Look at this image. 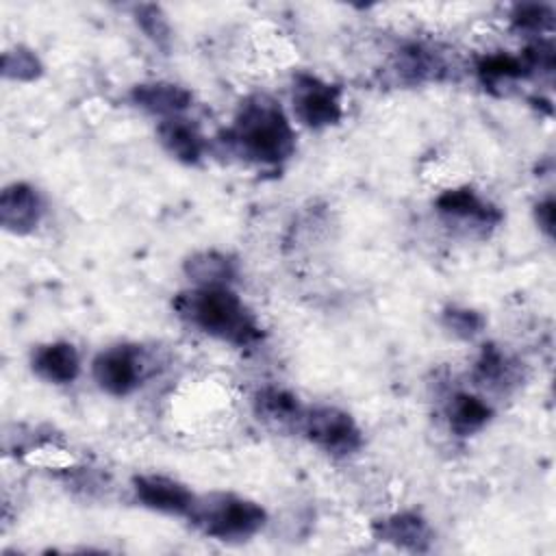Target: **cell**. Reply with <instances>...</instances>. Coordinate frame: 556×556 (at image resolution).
I'll list each match as a JSON object with an SVG mask.
<instances>
[{
  "mask_svg": "<svg viewBox=\"0 0 556 556\" xmlns=\"http://www.w3.org/2000/svg\"><path fill=\"white\" fill-rule=\"evenodd\" d=\"M536 208H539V211H536V217H539L541 228H543L545 232H552V226H554V204H552V200L539 204Z\"/></svg>",
  "mask_w": 556,
  "mask_h": 556,
  "instance_id": "21",
  "label": "cell"
},
{
  "mask_svg": "<svg viewBox=\"0 0 556 556\" xmlns=\"http://www.w3.org/2000/svg\"><path fill=\"white\" fill-rule=\"evenodd\" d=\"M437 204H439L441 213H445L450 217L489 222V215H491V206H486L471 189L445 191Z\"/></svg>",
  "mask_w": 556,
  "mask_h": 556,
  "instance_id": "15",
  "label": "cell"
},
{
  "mask_svg": "<svg viewBox=\"0 0 556 556\" xmlns=\"http://www.w3.org/2000/svg\"><path fill=\"white\" fill-rule=\"evenodd\" d=\"M4 74L11 78H35L39 74V61L28 50H13L4 54Z\"/></svg>",
  "mask_w": 556,
  "mask_h": 556,
  "instance_id": "19",
  "label": "cell"
},
{
  "mask_svg": "<svg viewBox=\"0 0 556 556\" xmlns=\"http://www.w3.org/2000/svg\"><path fill=\"white\" fill-rule=\"evenodd\" d=\"M478 74L484 85L493 87L519 78L523 74V63L510 54H493L478 65Z\"/></svg>",
  "mask_w": 556,
  "mask_h": 556,
  "instance_id": "16",
  "label": "cell"
},
{
  "mask_svg": "<svg viewBox=\"0 0 556 556\" xmlns=\"http://www.w3.org/2000/svg\"><path fill=\"white\" fill-rule=\"evenodd\" d=\"M135 495L137 500L159 513L169 515H189L195 495L180 482L167 478V476H137L135 478Z\"/></svg>",
  "mask_w": 556,
  "mask_h": 556,
  "instance_id": "7",
  "label": "cell"
},
{
  "mask_svg": "<svg viewBox=\"0 0 556 556\" xmlns=\"http://www.w3.org/2000/svg\"><path fill=\"white\" fill-rule=\"evenodd\" d=\"M447 417H450L452 430L460 437H467L478 432L489 421L491 408L486 406V402H482L476 395L458 393L452 397L447 406Z\"/></svg>",
  "mask_w": 556,
  "mask_h": 556,
  "instance_id": "12",
  "label": "cell"
},
{
  "mask_svg": "<svg viewBox=\"0 0 556 556\" xmlns=\"http://www.w3.org/2000/svg\"><path fill=\"white\" fill-rule=\"evenodd\" d=\"M132 102L150 113L174 117L189 106L191 93L172 83H148L132 89Z\"/></svg>",
  "mask_w": 556,
  "mask_h": 556,
  "instance_id": "11",
  "label": "cell"
},
{
  "mask_svg": "<svg viewBox=\"0 0 556 556\" xmlns=\"http://www.w3.org/2000/svg\"><path fill=\"white\" fill-rule=\"evenodd\" d=\"M293 111L311 128L337 124L341 117L339 89L308 74H300L293 87Z\"/></svg>",
  "mask_w": 556,
  "mask_h": 556,
  "instance_id": "5",
  "label": "cell"
},
{
  "mask_svg": "<svg viewBox=\"0 0 556 556\" xmlns=\"http://www.w3.org/2000/svg\"><path fill=\"white\" fill-rule=\"evenodd\" d=\"M232 139L256 163H280L295 148L291 124L282 109L267 96H252L241 104Z\"/></svg>",
  "mask_w": 556,
  "mask_h": 556,
  "instance_id": "2",
  "label": "cell"
},
{
  "mask_svg": "<svg viewBox=\"0 0 556 556\" xmlns=\"http://www.w3.org/2000/svg\"><path fill=\"white\" fill-rule=\"evenodd\" d=\"M159 139L163 148L182 163H195L204 150V139L200 130L189 119H182L178 115L165 117L159 124Z\"/></svg>",
  "mask_w": 556,
  "mask_h": 556,
  "instance_id": "10",
  "label": "cell"
},
{
  "mask_svg": "<svg viewBox=\"0 0 556 556\" xmlns=\"http://www.w3.org/2000/svg\"><path fill=\"white\" fill-rule=\"evenodd\" d=\"M187 274L198 282V287L226 285L232 276V265L226 256L215 252H202L187 261Z\"/></svg>",
  "mask_w": 556,
  "mask_h": 556,
  "instance_id": "14",
  "label": "cell"
},
{
  "mask_svg": "<svg viewBox=\"0 0 556 556\" xmlns=\"http://www.w3.org/2000/svg\"><path fill=\"white\" fill-rule=\"evenodd\" d=\"M176 311L191 326L232 345H250L261 339L254 315L226 285L198 287L180 293Z\"/></svg>",
  "mask_w": 556,
  "mask_h": 556,
  "instance_id": "1",
  "label": "cell"
},
{
  "mask_svg": "<svg viewBox=\"0 0 556 556\" xmlns=\"http://www.w3.org/2000/svg\"><path fill=\"white\" fill-rule=\"evenodd\" d=\"M191 521L215 539H248L265 523V510L250 500L230 493H211L195 497L189 515Z\"/></svg>",
  "mask_w": 556,
  "mask_h": 556,
  "instance_id": "3",
  "label": "cell"
},
{
  "mask_svg": "<svg viewBox=\"0 0 556 556\" xmlns=\"http://www.w3.org/2000/svg\"><path fill=\"white\" fill-rule=\"evenodd\" d=\"M517 24L521 28H541L545 22H549V13L545 7H539V4H526V7H519V13L515 15Z\"/></svg>",
  "mask_w": 556,
  "mask_h": 556,
  "instance_id": "20",
  "label": "cell"
},
{
  "mask_svg": "<svg viewBox=\"0 0 556 556\" xmlns=\"http://www.w3.org/2000/svg\"><path fill=\"white\" fill-rule=\"evenodd\" d=\"M141 358L135 348L117 345L100 352L93 361V378L111 395H128L141 380Z\"/></svg>",
  "mask_w": 556,
  "mask_h": 556,
  "instance_id": "6",
  "label": "cell"
},
{
  "mask_svg": "<svg viewBox=\"0 0 556 556\" xmlns=\"http://www.w3.org/2000/svg\"><path fill=\"white\" fill-rule=\"evenodd\" d=\"M137 22H139L141 30L156 43H165L169 39V28H167V22H165L163 13L159 11V7H152V4L139 7Z\"/></svg>",
  "mask_w": 556,
  "mask_h": 556,
  "instance_id": "18",
  "label": "cell"
},
{
  "mask_svg": "<svg viewBox=\"0 0 556 556\" xmlns=\"http://www.w3.org/2000/svg\"><path fill=\"white\" fill-rule=\"evenodd\" d=\"M376 532L384 541H393L397 545L413 547V549H421L424 543L430 536L426 521L419 519L417 515H395V517H389V519H384L376 528Z\"/></svg>",
  "mask_w": 556,
  "mask_h": 556,
  "instance_id": "13",
  "label": "cell"
},
{
  "mask_svg": "<svg viewBox=\"0 0 556 556\" xmlns=\"http://www.w3.org/2000/svg\"><path fill=\"white\" fill-rule=\"evenodd\" d=\"M33 371L52 384H67L80 371V361L76 348L65 341L48 343L35 350L33 354Z\"/></svg>",
  "mask_w": 556,
  "mask_h": 556,
  "instance_id": "9",
  "label": "cell"
},
{
  "mask_svg": "<svg viewBox=\"0 0 556 556\" xmlns=\"http://www.w3.org/2000/svg\"><path fill=\"white\" fill-rule=\"evenodd\" d=\"M41 215V202L33 187L15 182L2 191L0 198V222L7 230L28 232L37 226Z\"/></svg>",
  "mask_w": 556,
  "mask_h": 556,
  "instance_id": "8",
  "label": "cell"
},
{
  "mask_svg": "<svg viewBox=\"0 0 556 556\" xmlns=\"http://www.w3.org/2000/svg\"><path fill=\"white\" fill-rule=\"evenodd\" d=\"M306 437L330 454H350L361 445V432L352 417L332 406H317L304 415Z\"/></svg>",
  "mask_w": 556,
  "mask_h": 556,
  "instance_id": "4",
  "label": "cell"
},
{
  "mask_svg": "<svg viewBox=\"0 0 556 556\" xmlns=\"http://www.w3.org/2000/svg\"><path fill=\"white\" fill-rule=\"evenodd\" d=\"M258 408L263 415L278 419V421H287L298 417V402L293 395L280 391V389H267L258 395Z\"/></svg>",
  "mask_w": 556,
  "mask_h": 556,
  "instance_id": "17",
  "label": "cell"
}]
</instances>
